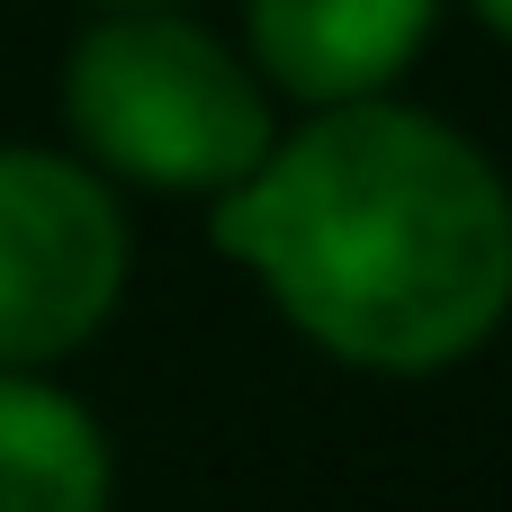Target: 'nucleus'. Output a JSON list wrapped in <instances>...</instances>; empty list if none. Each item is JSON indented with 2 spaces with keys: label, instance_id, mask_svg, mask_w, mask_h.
<instances>
[{
  "label": "nucleus",
  "instance_id": "obj_1",
  "mask_svg": "<svg viewBox=\"0 0 512 512\" xmlns=\"http://www.w3.org/2000/svg\"><path fill=\"white\" fill-rule=\"evenodd\" d=\"M207 243L342 369L432 378L477 360L512 315V189L495 153L414 108L342 99L207 198Z\"/></svg>",
  "mask_w": 512,
  "mask_h": 512
},
{
  "label": "nucleus",
  "instance_id": "obj_2",
  "mask_svg": "<svg viewBox=\"0 0 512 512\" xmlns=\"http://www.w3.org/2000/svg\"><path fill=\"white\" fill-rule=\"evenodd\" d=\"M63 135L117 189L225 198L279 144L270 81L198 9H90L63 45Z\"/></svg>",
  "mask_w": 512,
  "mask_h": 512
},
{
  "label": "nucleus",
  "instance_id": "obj_3",
  "mask_svg": "<svg viewBox=\"0 0 512 512\" xmlns=\"http://www.w3.org/2000/svg\"><path fill=\"white\" fill-rule=\"evenodd\" d=\"M135 234L117 189L54 144H0V369L72 360L126 297Z\"/></svg>",
  "mask_w": 512,
  "mask_h": 512
},
{
  "label": "nucleus",
  "instance_id": "obj_4",
  "mask_svg": "<svg viewBox=\"0 0 512 512\" xmlns=\"http://www.w3.org/2000/svg\"><path fill=\"white\" fill-rule=\"evenodd\" d=\"M441 27V0H243V63L270 99H387Z\"/></svg>",
  "mask_w": 512,
  "mask_h": 512
},
{
  "label": "nucleus",
  "instance_id": "obj_5",
  "mask_svg": "<svg viewBox=\"0 0 512 512\" xmlns=\"http://www.w3.org/2000/svg\"><path fill=\"white\" fill-rule=\"evenodd\" d=\"M117 459L81 396L45 369H0V512H108Z\"/></svg>",
  "mask_w": 512,
  "mask_h": 512
},
{
  "label": "nucleus",
  "instance_id": "obj_6",
  "mask_svg": "<svg viewBox=\"0 0 512 512\" xmlns=\"http://www.w3.org/2000/svg\"><path fill=\"white\" fill-rule=\"evenodd\" d=\"M468 9H477V18H486V27H495V36L512 45V0H468Z\"/></svg>",
  "mask_w": 512,
  "mask_h": 512
},
{
  "label": "nucleus",
  "instance_id": "obj_7",
  "mask_svg": "<svg viewBox=\"0 0 512 512\" xmlns=\"http://www.w3.org/2000/svg\"><path fill=\"white\" fill-rule=\"evenodd\" d=\"M81 9H198V0H81Z\"/></svg>",
  "mask_w": 512,
  "mask_h": 512
}]
</instances>
